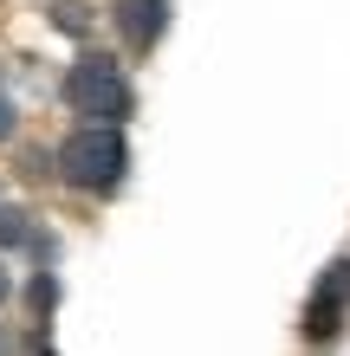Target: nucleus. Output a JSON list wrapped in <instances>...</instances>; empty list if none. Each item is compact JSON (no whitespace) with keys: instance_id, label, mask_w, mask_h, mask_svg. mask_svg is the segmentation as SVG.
Listing matches in <instances>:
<instances>
[{"instance_id":"nucleus-1","label":"nucleus","mask_w":350,"mask_h":356,"mask_svg":"<svg viewBox=\"0 0 350 356\" xmlns=\"http://www.w3.org/2000/svg\"><path fill=\"white\" fill-rule=\"evenodd\" d=\"M58 175L72 188H85V195H111L130 169V149H123V130L117 123H78V130L58 143Z\"/></svg>"},{"instance_id":"nucleus-2","label":"nucleus","mask_w":350,"mask_h":356,"mask_svg":"<svg viewBox=\"0 0 350 356\" xmlns=\"http://www.w3.org/2000/svg\"><path fill=\"white\" fill-rule=\"evenodd\" d=\"M65 104L85 123H123L130 117V78L111 52H78L65 72Z\"/></svg>"},{"instance_id":"nucleus-3","label":"nucleus","mask_w":350,"mask_h":356,"mask_svg":"<svg viewBox=\"0 0 350 356\" xmlns=\"http://www.w3.org/2000/svg\"><path fill=\"white\" fill-rule=\"evenodd\" d=\"M344 318H350V259H331L324 279L312 285V298H305V343H331Z\"/></svg>"},{"instance_id":"nucleus-4","label":"nucleus","mask_w":350,"mask_h":356,"mask_svg":"<svg viewBox=\"0 0 350 356\" xmlns=\"http://www.w3.org/2000/svg\"><path fill=\"white\" fill-rule=\"evenodd\" d=\"M162 26H169V0H117V33L136 52H150L162 39Z\"/></svg>"},{"instance_id":"nucleus-5","label":"nucleus","mask_w":350,"mask_h":356,"mask_svg":"<svg viewBox=\"0 0 350 356\" xmlns=\"http://www.w3.org/2000/svg\"><path fill=\"white\" fill-rule=\"evenodd\" d=\"M0 246H39L33 220L19 214V207H0Z\"/></svg>"},{"instance_id":"nucleus-6","label":"nucleus","mask_w":350,"mask_h":356,"mask_svg":"<svg viewBox=\"0 0 350 356\" xmlns=\"http://www.w3.org/2000/svg\"><path fill=\"white\" fill-rule=\"evenodd\" d=\"M52 19H58V33H85V7H72V0H65V7H52Z\"/></svg>"},{"instance_id":"nucleus-7","label":"nucleus","mask_w":350,"mask_h":356,"mask_svg":"<svg viewBox=\"0 0 350 356\" xmlns=\"http://www.w3.org/2000/svg\"><path fill=\"white\" fill-rule=\"evenodd\" d=\"M52 298H58V285H52V279H33V305H39V311H46Z\"/></svg>"},{"instance_id":"nucleus-8","label":"nucleus","mask_w":350,"mask_h":356,"mask_svg":"<svg viewBox=\"0 0 350 356\" xmlns=\"http://www.w3.org/2000/svg\"><path fill=\"white\" fill-rule=\"evenodd\" d=\"M7 136H13V104L0 97V143H7Z\"/></svg>"},{"instance_id":"nucleus-9","label":"nucleus","mask_w":350,"mask_h":356,"mask_svg":"<svg viewBox=\"0 0 350 356\" xmlns=\"http://www.w3.org/2000/svg\"><path fill=\"white\" fill-rule=\"evenodd\" d=\"M7 291H13V279H7V272H0V298H7Z\"/></svg>"},{"instance_id":"nucleus-10","label":"nucleus","mask_w":350,"mask_h":356,"mask_svg":"<svg viewBox=\"0 0 350 356\" xmlns=\"http://www.w3.org/2000/svg\"><path fill=\"white\" fill-rule=\"evenodd\" d=\"M0 356H13V343H7V330H0Z\"/></svg>"},{"instance_id":"nucleus-11","label":"nucleus","mask_w":350,"mask_h":356,"mask_svg":"<svg viewBox=\"0 0 350 356\" xmlns=\"http://www.w3.org/2000/svg\"><path fill=\"white\" fill-rule=\"evenodd\" d=\"M39 356H52V350H39Z\"/></svg>"}]
</instances>
